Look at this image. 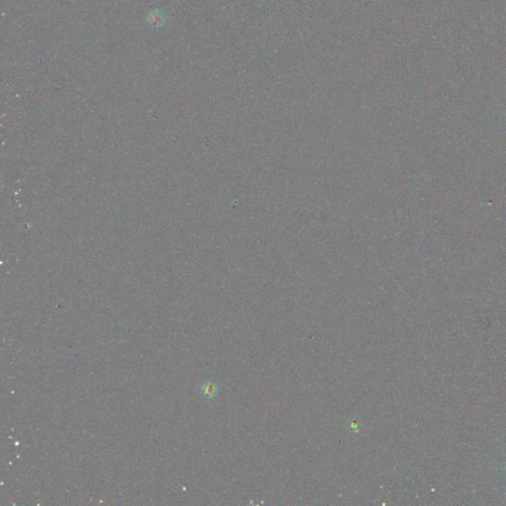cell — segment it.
Wrapping results in <instances>:
<instances>
[{
	"mask_svg": "<svg viewBox=\"0 0 506 506\" xmlns=\"http://www.w3.org/2000/svg\"><path fill=\"white\" fill-rule=\"evenodd\" d=\"M216 390H217V387H216L215 385H213L212 383H209V384H207L206 386L204 387V391H205V394L209 396L215 394Z\"/></svg>",
	"mask_w": 506,
	"mask_h": 506,
	"instance_id": "cell-1",
	"label": "cell"
}]
</instances>
